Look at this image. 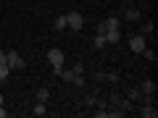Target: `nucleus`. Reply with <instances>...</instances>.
Segmentation results:
<instances>
[{
  "label": "nucleus",
  "mask_w": 158,
  "mask_h": 118,
  "mask_svg": "<svg viewBox=\"0 0 158 118\" xmlns=\"http://www.w3.org/2000/svg\"><path fill=\"white\" fill-rule=\"evenodd\" d=\"M48 63L53 66V73H61V68H63V63H66V55H63V50H58V47H50L48 50Z\"/></svg>",
  "instance_id": "1"
},
{
  "label": "nucleus",
  "mask_w": 158,
  "mask_h": 118,
  "mask_svg": "<svg viewBox=\"0 0 158 118\" xmlns=\"http://www.w3.org/2000/svg\"><path fill=\"white\" fill-rule=\"evenodd\" d=\"M6 63L11 66V71H13V68H27V63H24V58L19 55L16 50H6Z\"/></svg>",
  "instance_id": "2"
},
{
  "label": "nucleus",
  "mask_w": 158,
  "mask_h": 118,
  "mask_svg": "<svg viewBox=\"0 0 158 118\" xmlns=\"http://www.w3.org/2000/svg\"><path fill=\"white\" fill-rule=\"evenodd\" d=\"M66 26L74 29V32H79V29L85 26V16H82V13H77V11H71V13L66 16Z\"/></svg>",
  "instance_id": "3"
},
{
  "label": "nucleus",
  "mask_w": 158,
  "mask_h": 118,
  "mask_svg": "<svg viewBox=\"0 0 158 118\" xmlns=\"http://www.w3.org/2000/svg\"><path fill=\"white\" fill-rule=\"evenodd\" d=\"M108 102H111V105H116V108H121L124 113L132 108V100H129V97H118V95H113V92H111V97H108Z\"/></svg>",
  "instance_id": "4"
},
{
  "label": "nucleus",
  "mask_w": 158,
  "mask_h": 118,
  "mask_svg": "<svg viewBox=\"0 0 158 118\" xmlns=\"http://www.w3.org/2000/svg\"><path fill=\"white\" fill-rule=\"evenodd\" d=\"M85 105L87 108H108V100H103V97H98V95H87Z\"/></svg>",
  "instance_id": "5"
},
{
  "label": "nucleus",
  "mask_w": 158,
  "mask_h": 118,
  "mask_svg": "<svg viewBox=\"0 0 158 118\" xmlns=\"http://www.w3.org/2000/svg\"><path fill=\"white\" fill-rule=\"evenodd\" d=\"M129 47H132V53H142L145 50V37H142V34L129 37Z\"/></svg>",
  "instance_id": "6"
},
{
  "label": "nucleus",
  "mask_w": 158,
  "mask_h": 118,
  "mask_svg": "<svg viewBox=\"0 0 158 118\" xmlns=\"http://www.w3.org/2000/svg\"><path fill=\"white\" fill-rule=\"evenodd\" d=\"M140 116H142V118H156L158 110H156V105H153V102H145V105L140 108Z\"/></svg>",
  "instance_id": "7"
},
{
  "label": "nucleus",
  "mask_w": 158,
  "mask_h": 118,
  "mask_svg": "<svg viewBox=\"0 0 158 118\" xmlns=\"http://www.w3.org/2000/svg\"><path fill=\"white\" fill-rule=\"evenodd\" d=\"M137 89H140V95H156V81L145 79V81H142V84L137 87Z\"/></svg>",
  "instance_id": "8"
},
{
  "label": "nucleus",
  "mask_w": 158,
  "mask_h": 118,
  "mask_svg": "<svg viewBox=\"0 0 158 118\" xmlns=\"http://www.w3.org/2000/svg\"><path fill=\"white\" fill-rule=\"evenodd\" d=\"M118 39H121V32L118 29H106V42L108 45H116Z\"/></svg>",
  "instance_id": "9"
},
{
  "label": "nucleus",
  "mask_w": 158,
  "mask_h": 118,
  "mask_svg": "<svg viewBox=\"0 0 158 118\" xmlns=\"http://www.w3.org/2000/svg\"><path fill=\"white\" fill-rule=\"evenodd\" d=\"M140 16H142V13L137 11V8H127V11H124V18H127V21H132V24L140 21Z\"/></svg>",
  "instance_id": "10"
},
{
  "label": "nucleus",
  "mask_w": 158,
  "mask_h": 118,
  "mask_svg": "<svg viewBox=\"0 0 158 118\" xmlns=\"http://www.w3.org/2000/svg\"><path fill=\"white\" fill-rule=\"evenodd\" d=\"M58 76H61L63 81H69V84H74V76H77V73H74V68H61Z\"/></svg>",
  "instance_id": "11"
},
{
  "label": "nucleus",
  "mask_w": 158,
  "mask_h": 118,
  "mask_svg": "<svg viewBox=\"0 0 158 118\" xmlns=\"http://www.w3.org/2000/svg\"><path fill=\"white\" fill-rule=\"evenodd\" d=\"M34 97H37L40 102H48V97H50V89H48V87H40V89L34 92Z\"/></svg>",
  "instance_id": "12"
},
{
  "label": "nucleus",
  "mask_w": 158,
  "mask_h": 118,
  "mask_svg": "<svg viewBox=\"0 0 158 118\" xmlns=\"http://www.w3.org/2000/svg\"><path fill=\"white\" fill-rule=\"evenodd\" d=\"M32 113H34V116H45V113H48V105H45V102H34V108H32Z\"/></svg>",
  "instance_id": "13"
},
{
  "label": "nucleus",
  "mask_w": 158,
  "mask_h": 118,
  "mask_svg": "<svg viewBox=\"0 0 158 118\" xmlns=\"http://www.w3.org/2000/svg\"><path fill=\"white\" fill-rule=\"evenodd\" d=\"M92 47H95V50H103V47H108L106 34H98V37H95V42H92Z\"/></svg>",
  "instance_id": "14"
},
{
  "label": "nucleus",
  "mask_w": 158,
  "mask_h": 118,
  "mask_svg": "<svg viewBox=\"0 0 158 118\" xmlns=\"http://www.w3.org/2000/svg\"><path fill=\"white\" fill-rule=\"evenodd\" d=\"M106 26H108V29H121V18H118V16L106 18Z\"/></svg>",
  "instance_id": "15"
},
{
  "label": "nucleus",
  "mask_w": 158,
  "mask_h": 118,
  "mask_svg": "<svg viewBox=\"0 0 158 118\" xmlns=\"http://www.w3.org/2000/svg\"><path fill=\"white\" fill-rule=\"evenodd\" d=\"M53 29H56V32H63V29H66V16H58L56 21H53Z\"/></svg>",
  "instance_id": "16"
},
{
  "label": "nucleus",
  "mask_w": 158,
  "mask_h": 118,
  "mask_svg": "<svg viewBox=\"0 0 158 118\" xmlns=\"http://www.w3.org/2000/svg\"><path fill=\"white\" fill-rule=\"evenodd\" d=\"M153 32H156L153 21H148V24H142V26H140V34H142V37H148V34H153Z\"/></svg>",
  "instance_id": "17"
},
{
  "label": "nucleus",
  "mask_w": 158,
  "mask_h": 118,
  "mask_svg": "<svg viewBox=\"0 0 158 118\" xmlns=\"http://www.w3.org/2000/svg\"><path fill=\"white\" fill-rule=\"evenodd\" d=\"M8 73H11V66H8V63H0V81H6Z\"/></svg>",
  "instance_id": "18"
},
{
  "label": "nucleus",
  "mask_w": 158,
  "mask_h": 118,
  "mask_svg": "<svg viewBox=\"0 0 158 118\" xmlns=\"http://www.w3.org/2000/svg\"><path fill=\"white\" fill-rule=\"evenodd\" d=\"M103 81H108V84H116V81H118V73H103Z\"/></svg>",
  "instance_id": "19"
},
{
  "label": "nucleus",
  "mask_w": 158,
  "mask_h": 118,
  "mask_svg": "<svg viewBox=\"0 0 158 118\" xmlns=\"http://www.w3.org/2000/svg\"><path fill=\"white\" fill-rule=\"evenodd\" d=\"M140 55H145V61H156V58H158V55H156V50H150V47H145Z\"/></svg>",
  "instance_id": "20"
},
{
  "label": "nucleus",
  "mask_w": 158,
  "mask_h": 118,
  "mask_svg": "<svg viewBox=\"0 0 158 118\" xmlns=\"http://www.w3.org/2000/svg\"><path fill=\"white\" fill-rule=\"evenodd\" d=\"M127 97H129L132 102H137V100H140L142 95H140V89H129V92H127Z\"/></svg>",
  "instance_id": "21"
},
{
  "label": "nucleus",
  "mask_w": 158,
  "mask_h": 118,
  "mask_svg": "<svg viewBox=\"0 0 158 118\" xmlns=\"http://www.w3.org/2000/svg\"><path fill=\"white\" fill-rule=\"evenodd\" d=\"M106 29H108V26H106V21H100V24L95 26V32H98V34H106Z\"/></svg>",
  "instance_id": "22"
},
{
  "label": "nucleus",
  "mask_w": 158,
  "mask_h": 118,
  "mask_svg": "<svg viewBox=\"0 0 158 118\" xmlns=\"http://www.w3.org/2000/svg\"><path fill=\"white\" fill-rule=\"evenodd\" d=\"M74 73H85V66L82 63H74Z\"/></svg>",
  "instance_id": "23"
},
{
  "label": "nucleus",
  "mask_w": 158,
  "mask_h": 118,
  "mask_svg": "<svg viewBox=\"0 0 158 118\" xmlns=\"http://www.w3.org/2000/svg\"><path fill=\"white\" fill-rule=\"evenodd\" d=\"M0 63H6V50H0Z\"/></svg>",
  "instance_id": "24"
},
{
  "label": "nucleus",
  "mask_w": 158,
  "mask_h": 118,
  "mask_svg": "<svg viewBox=\"0 0 158 118\" xmlns=\"http://www.w3.org/2000/svg\"><path fill=\"white\" fill-rule=\"evenodd\" d=\"M0 105H3V95H0Z\"/></svg>",
  "instance_id": "25"
}]
</instances>
